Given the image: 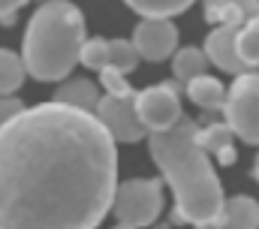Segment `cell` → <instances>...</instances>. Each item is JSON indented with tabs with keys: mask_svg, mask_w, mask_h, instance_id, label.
Instances as JSON below:
<instances>
[{
	"mask_svg": "<svg viewBox=\"0 0 259 229\" xmlns=\"http://www.w3.org/2000/svg\"><path fill=\"white\" fill-rule=\"evenodd\" d=\"M226 127L247 145H259V72L235 75L232 88L226 91Z\"/></svg>",
	"mask_w": 259,
	"mask_h": 229,
	"instance_id": "5b68a950",
	"label": "cell"
},
{
	"mask_svg": "<svg viewBox=\"0 0 259 229\" xmlns=\"http://www.w3.org/2000/svg\"><path fill=\"white\" fill-rule=\"evenodd\" d=\"M24 109H27V106H24L18 97H0V127L9 124L12 118H18Z\"/></svg>",
	"mask_w": 259,
	"mask_h": 229,
	"instance_id": "7402d4cb",
	"label": "cell"
},
{
	"mask_svg": "<svg viewBox=\"0 0 259 229\" xmlns=\"http://www.w3.org/2000/svg\"><path fill=\"white\" fill-rule=\"evenodd\" d=\"M78 60L91 69H103L109 66V40H84L81 43V52H78Z\"/></svg>",
	"mask_w": 259,
	"mask_h": 229,
	"instance_id": "ffe728a7",
	"label": "cell"
},
{
	"mask_svg": "<svg viewBox=\"0 0 259 229\" xmlns=\"http://www.w3.org/2000/svg\"><path fill=\"white\" fill-rule=\"evenodd\" d=\"M253 178L259 181V154H256V163H253Z\"/></svg>",
	"mask_w": 259,
	"mask_h": 229,
	"instance_id": "cb8c5ba5",
	"label": "cell"
},
{
	"mask_svg": "<svg viewBox=\"0 0 259 229\" xmlns=\"http://www.w3.org/2000/svg\"><path fill=\"white\" fill-rule=\"evenodd\" d=\"M130 9H136L142 18H172L190 9L196 0H124Z\"/></svg>",
	"mask_w": 259,
	"mask_h": 229,
	"instance_id": "2e32d148",
	"label": "cell"
},
{
	"mask_svg": "<svg viewBox=\"0 0 259 229\" xmlns=\"http://www.w3.org/2000/svg\"><path fill=\"white\" fill-rule=\"evenodd\" d=\"M136 112L148 133H163L181 118V94L175 82H163L136 94Z\"/></svg>",
	"mask_w": 259,
	"mask_h": 229,
	"instance_id": "8992f818",
	"label": "cell"
},
{
	"mask_svg": "<svg viewBox=\"0 0 259 229\" xmlns=\"http://www.w3.org/2000/svg\"><path fill=\"white\" fill-rule=\"evenodd\" d=\"M163 208V184L154 178H133L115 187L112 211L118 223L127 226H151Z\"/></svg>",
	"mask_w": 259,
	"mask_h": 229,
	"instance_id": "277c9868",
	"label": "cell"
},
{
	"mask_svg": "<svg viewBox=\"0 0 259 229\" xmlns=\"http://www.w3.org/2000/svg\"><path fill=\"white\" fill-rule=\"evenodd\" d=\"M187 97L205 112H223L226 103V88L214 75H196L187 82Z\"/></svg>",
	"mask_w": 259,
	"mask_h": 229,
	"instance_id": "4fadbf2b",
	"label": "cell"
},
{
	"mask_svg": "<svg viewBox=\"0 0 259 229\" xmlns=\"http://www.w3.org/2000/svg\"><path fill=\"white\" fill-rule=\"evenodd\" d=\"M94 118L103 124V130L112 136V142H142L148 130L142 127L136 112V94L130 97H100Z\"/></svg>",
	"mask_w": 259,
	"mask_h": 229,
	"instance_id": "52a82bcc",
	"label": "cell"
},
{
	"mask_svg": "<svg viewBox=\"0 0 259 229\" xmlns=\"http://www.w3.org/2000/svg\"><path fill=\"white\" fill-rule=\"evenodd\" d=\"M115 187L118 151L94 114L42 103L0 127V229H97Z\"/></svg>",
	"mask_w": 259,
	"mask_h": 229,
	"instance_id": "6da1fadb",
	"label": "cell"
},
{
	"mask_svg": "<svg viewBox=\"0 0 259 229\" xmlns=\"http://www.w3.org/2000/svg\"><path fill=\"white\" fill-rule=\"evenodd\" d=\"M24 63L9 49H0V97H15V91L24 82Z\"/></svg>",
	"mask_w": 259,
	"mask_h": 229,
	"instance_id": "9a60e30c",
	"label": "cell"
},
{
	"mask_svg": "<svg viewBox=\"0 0 259 229\" xmlns=\"http://www.w3.org/2000/svg\"><path fill=\"white\" fill-rule=\"evenodd\" d=\"M238 30L241 27H226V24H220V27H214L211 33H208V40H205V57H208V63H214L217 69H223V72H229V75H244V72H250V66L241 60L238 55Z\"/></svg>",
	"mask_w": 259,
	"mask_h": 229,
	"instance_id": "9c48e42d",
	"label": "cell"
},
{
	"mask_svg": "<svg viewBox=\"0 0 259 229\" xmlns=\"http://www.w3.org/2000/svg\"><path fill=\"white\" fill-rule=\"evenodd\" d=\"M196 145L205 151V154H223V151H232V130L226 124H208L202 130H196Z\"/></svg>",
	"mask_w": 259,
	"mask_h": 229,
	"instance_id": "e0dca14e",
	"label": "cell"
},
{
	"mask_svg": "<svg viewBox=\"0 0 259 229\" xmlns=\"http://www.w3.org/2000/svg\"><path fill=\"white\" fill-rule=\"evenodd\" d=\"M115 229H136V226H127V223H118Z\"/></svg>",
	"mask_w": 259,
	"mask_h": 229,
	"instance_id": "d4e9b609",
	"label": "cell"
},
{
	"mask_svg": "<svg viewBox=\"0 0 259 229\" xmlns=\"http://www.w3.org/2000/svg\"><path fill=\"white\" fill-rule=\"evenodd\" d=\"M84 43V15L69 0L42 3L27 21L21 63L24 72L36 82H61L78 63V52Z\"/></svg>",
	"mask_w": 259,
	"mask_h": 229,
	"instance_id": "3957f363",
	"label": "cell"
},
{
	"mask_svg": "<svg viewBox=\"0 0 259 229\" xmlns=\"http://www.w3.org/2000/svg\"><path fill=\"white\" fill-rule=\"evenodd\" d=\"M205 18L211 24L226 27H244L250 18H259V0H202Z\"/></svg>",
	"mask_w": 259,
	"mask_h": 229,
	"instance_id": "30bf717a",
	"label": "cell"
},
{
	"mask_svg": "<svg viewBox=\"0 0 259 229\" xmlns=\"http://www.w3.org/2000/svg\"><path fill=\"white\" fill-rule=\"evenodd\" d=\"M205 66H208V57L202 49H196V46H187V49H175V55H172V72H175V79L178 82H190L196 75H205Z\"/></svg>",
	"mask_w": 259,
	"mask_h": 229,
	"instance_id": "5bb4252c",
	"label": "cell"
},
{
	"mask_svg": "<svg viewBox=\"0 0 259 229\" xmlns=\"http://www.w3.org/2000/svg\"><path fill=\"white\" fill-rule=\"evenodd\" d=\"M27 0H0V24H12L18 9L24 6Z\"/></svg>",
	"mask_w": 259,
	"mask_h": 229,
	"instance_id": "603a6c76",
	"label": "cell"
},
{
	"mask_svg": "<svg viewBox=\"0 0 259 229\" xmlns=\"http://www.w3.org/2000/svg\"><path fill=\"white\" fill-rule=\"evenodd\" d=\"M133 49L139 60H151L160 63L166 57L175 55L178 49V30L172 24V18H142L133 30Z\"/></svg>",
	"mask_w": 259,
	"mask_h": 229,
	"instance_id": "ba28073f",
	"label": "cell"
},
{
	"mask_svg": "<svg viewBox=\"0 0 259 229\" xmlns=\"http://www.w3.org/2000/svg\"><path fill=\"white\" fill-rule=\"evenodd\" d=\"M193 118H178L163 133H148V154L154 157L157 169L163 172L166 184L175 193V211L172 223H220L223 208V190L220 178L211 166L208 154L196 145Z\"/></svg>",
	"mask_w": 259,
	"mask_h": 229,
	"instance_id": "7a4b0ae2",
	"label": "cell"
},
{
	"mask_svg": "<svg viewBox=\"0 0 259 229\" xmlns=\"http://www.w3.org/2000/svg\"><path fill=\"white\" fill-rule=\"evenodd\" d=\"M238 55L241 60L253 69L259 66V18H250L241 30H238Z\"/></svg>",
	"mask_w": 259,
	"mask_h": 229,
	"instance_id": "d6986e66",
	"label": "cell"
},
{
	"mask_svg": "<svg viewBox=\"0 0 259 229\" xmlns=\"http://www.w3.org/2000/svg\"><path fill=\"white\" fill-rule=\"evenodd\" d=\"M220 226H226V229H259V202L253 196H232V199H223Z\"/></svg>",
	"mask_w": 259,
	"mask_h": 229,
	"instance_id": "7c38bea8",
	"label": "cell"
},
{
	"mask_svg": "<svg viewBox=\"0 0 259 229\" xmlns=\"http://www.w3.org/2000/svg\"><path fill=\"white\" fill-rule=\"evenodd\" d=\"M109 66L118 69L121 75H130L139 66V55L130 40H109Z\"/></svg>",
	"mask_w": 259,
	"mask_h": 229,
	"instance_id": "ac0fdd59",
	"label": "cell"
},
{
	"mask_svg": "<svg viewBox=\"0 0 259 229\" xmlns=\"http://www.w3.org/2000/svg\"><path fill=\"white\" fill-rule=\"evenodd\" d=\"M55 103L94 114L97 103H100V88H97V82H91V79H69V82H64V85L58 88Z\"/></svg>",
	"mask_w": 259,
	"mask_h": 229,
	"instance_id": "8fae6325",
	"label": "cell"
},
{
	"mask_svg": "<svg viewBox=\"0 0 259 229\" xmlns=\"http://www.w3.org/2000/svg\"><path fill=\"white\" fill-rule=\"evenodd\" d=\"M100 85H103L106 97H130V94H136V91L130 88L127 75H121V72L112 69V66H103V69H100Z\"/></svg>",
	"mask_w": 259,
	"mask_h": 229,
	"instance_id": "44dd1931",
	"label": "cell"
}]
</instances>
